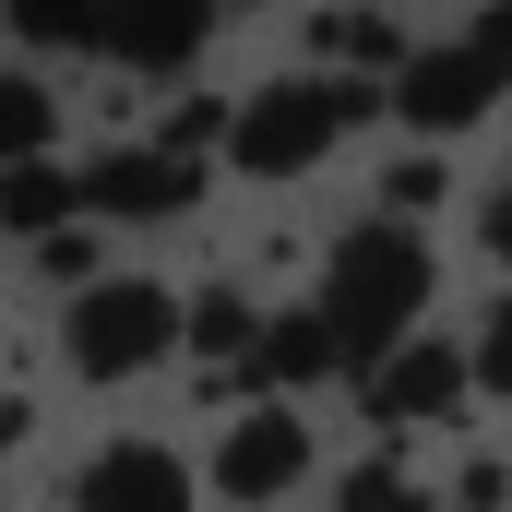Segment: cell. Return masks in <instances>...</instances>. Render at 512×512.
I'll list each match as a JSON object with an SVG mask.
<instances>
[{
  "label": "cell",
  "instance_id": "cell-1",
  "mask_svg": "<svg viewBox=\"0 0 512 512\" xmlns=\"http://www.w3.org/2000/svg\"><path fill=\"white\" fill-rule=\"evenodd\" d=\"M84 370H143L179 346V298L167 286H108V298H72V334H60Z\"/></svg>",
  "mask_w": 512,
  "mask_h": 512
},
{
  "label": "cell",
  "instance_id": "cell-2",
  "mask_svg": "<svg viewBox=\"0 0 512 512\" xmlns=\"http://www.w3.org/2000/svg\"><path fill=\"white\" fill-rule=\"evenodd\" d=\"M310 429H322V417H298V405H251L239 441H227L203 477H215V489H298V477H322V465H310Z\"/></svg>",
  "mask_w": 512,
  "mask_h": 512
},
{
  "label": "cell",
  "instance_id": "cell-3",
  "mask_svg": "<svg viewBox=\"0 0 512 512\" xmlns=\"http://www.w3.org/2000/svg\"><path fill=\"white\" fill-rule=\"evenodd\" d=\"M465 370H477V393H501V405H512V298L465 334Z\"/></svg>",
  "mask_w": 512,
  "mask_h": 512
}]
</instances>
